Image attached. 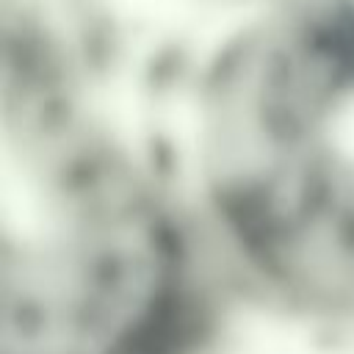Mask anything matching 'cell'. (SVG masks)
Listing matches in <instances>:
<instances>
[]
</instances>
